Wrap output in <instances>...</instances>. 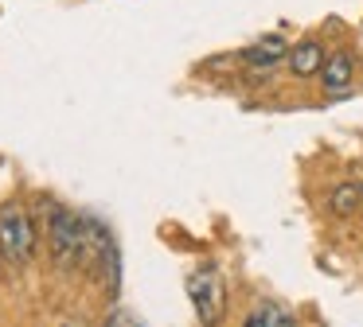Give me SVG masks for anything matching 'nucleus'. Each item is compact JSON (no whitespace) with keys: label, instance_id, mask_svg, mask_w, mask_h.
<instances>
[{"label":"nucleus","instance_id":"f257e3e1","mask_svg":"<svg viewBox=\"0 0 363 327\" xmlns=\"http://www.w3.org/2000/svg\"><path fill=\"white\" fill-rule=\"evenodd\" d=\"M0 253L12 265H28L35 257V226L20 202L0 207Z\"/></svg>","mask_w":363,"mask_h":327},{"label":"nucleus","instance_id":"f03ea898","mask_svg":"<svg viewBox=\"0 0 363 327\" xmlns=\"http://www.w3.org/2000/svg\"><path fill=\"white\" fill-rule=\"evenodd\" d=\"M188 296L196 304V316L203 327H215L227 311V288H223V277L215 265H203L188 277Z\"/></svg>","mask_w":363,"mask_h":327},{"label":"nucleus","instance_id":"7ed1b4c3","mask_svg":"<svg viewBox=\"0 0 363 327\" xmlns=\"http://www.w3.org/2000/svg\"><path fill=\"white\" fill-rule=\"evenodd\" d=\"M48 241H51V257H55L59 269H74V265H82V218L79 214H71L67 207L51 210Z\"/></svg>","mask_w":363,"mask_h":327},{"label":"nucleus","instance_id":"20e7f679","mask_svg":"<svg viewBox=\"0 0 363 327\" xmlns=\"http://www.w3.org/2000/svg\"><path fill=\"white\" fill-rule=\"evenodd\" d=\"M324 47L316 43V39H305V43H297V47H289V54H285V62H289V70L297 78H308V74H320V67H324Z\"/></svg>","mask_w":363,"mask_h":327},{"label":"nucleus","instance_id":"39448f33","mask_svg":"<svg viewBox=\"0 0 363 327\" xmlns=\"http://www.w3.org/2000/svg\"><path fill=\"white\" fill-rule=\"evenodd\" d=\"M285 54H289V47H285V39L269 35V39H258L254 47H246L242 51V62L254 70H274L277 62H285Z\"/></svg>","mask_w":363,"mask_h":327},{"label":"nucleus","instance_id":"423d86ee","mask_svg":"<svg viewBox=\"0 0 363 327\" xmlns=\"http://www.w3.org/2000/svg\"><path fill=\"white\" fill-rule=\"evenodd\" d=\"M352 78H355V62H352V54L336 51V54H328V59H324V67H320V82H324V90H328V93H344L347 86H352Z\"/></svg>","mask_w":363,"mask_h":327},{"label":"nucleus","instance_id":"0eeeda50","mask_svg":"<svg viewBox=\"0 0 363 327\" xmlns=\"http://www.w3.org/2000/svg\"><path fill=\"white\" fill-rule=\"evenodd\" d=\"M363 207V187L359 183H340L336 191L328 195V210L332 214H355V210Z\"/></svg>","mask_w":363,"mask_h":327},{"label":"nucleus","instance_id":"6e6552de","mask_svg":"<svg viewBox=\"0 0 363 327\" xmlns=\"http://www.w3.org/2000/svg\"><path fill=\"white\" fill-rule=\"evenodd\" d=\"M262 319H266V327H297V319H293L289 308H281V304H262Z\"/></svg>","mask_w":363,"mask_h":327},{"label":"nucleus","instance_id":"1a4fd4ad","mask_svg":"<svg viewBox=\"0 0 363 327\" xmlns=\"http://www.w3.org/2000/svg\"><path fill=\"white\" fill-rule=\"evenodd\" d=\"M106 327H137V319L125 316V311H113V316L106 319Z\"/></svg>","mask_w":363,"mask_h":327},{"label":"nucleus","instance_id":"9d476101","mask_svg":"<svg viewBox=\"0 0 363 327\" xmlns=\"http://www.w3.org/2000/svg\"><path fill=\"white\" fill-rule=\"evenodd\" d=\"M242 327H266V319H262V304L250 311V316H246V323H242Z\"/></svg>","mask_w":363,"mask_h":327},{"label":"nucleus","instance_id":"9b49d317","mask_svg":"<svg viewBox=\"0 0 363 327\" xmlns=\"http://www.w3.org/2000/svg\"><path fill=\"white\" fill-rule=\"evenodd\" d=\"M0 257H4V253H0Z\"/></svg>","mask_w":363,"mask_h":327}]
</instances>
